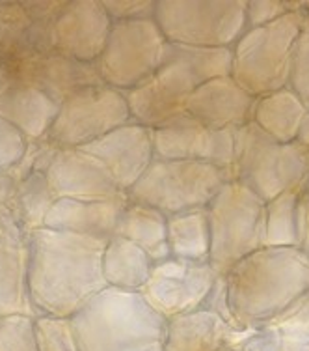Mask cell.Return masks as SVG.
<instances>
[{
  "label": "cell",
  "mask_w": 309,
  "mask_h": 351,
  "mask_svg": "<svg viewBox=\"0 0 309 351\" xmlns=\"http://www.w3.org/2000/svg\"><path fill=\"white\" fill-rule=\"evenodd\" d=\"M304 0H248L246 4V30L267 27L287 14L302 10Z\"/></svg>",
  "instance_id": "obj_33"
},
{
  "label": "cell",
  "mask_w": 309,
  "mask_h": 351,
  "mask_svg": "<svg viewBox=\"0 0 309 351\" xmlns=\"http://www.w3.org/2000/svg\"><path fill=\"white\" fill-rule=\"evenodd\" d=\"M235 351H309V338L289 335L269 325L256 329Z\"/></svg>",
  "instance_id": "obj_31"
},
{
  "label": "cell",
  "mask_w": 309,
  "mask_h": 351,
  "mask_svg": "<svg viewBox=\"0 0 309 351\" xmlns=\"http://www.w3.org/2000/svg\"><path fill=\"white\" fill-rule=\"evenodd\" d=\"M309 172V149L274 141L252 122L235 131V182L269 202L302 187Z\"/></svg>",
  "instance_id": "obj_6"
},
{
  "label": "cell",
  "mask_w": 309,
  "mask_h": 351,
  "mask_svg": "<svg viewBox=\"0 0 309 351\" xmlns=\"http://www.w3.org/2000/svg\"><path fill=\"white\" fill-rule=\"evenodd\" d=\"M235 131L209 129L185 114L153 129L154 159L207 162L235 182Z\"/></svg>",
  "instance_id": "obj_11"
},
{
  "label": "cell",
  "mask_w": 309,
  "mask_h": 351,
  "mask_svg": "<svg viewBox=\"0 0 309 351\" xmlns=\"http://www.w3.org/2000/svg\"><path fill=\"white\" fill-rule=\"evenodd\" d=\"M200 308H207V311L216 312L226 324H229L231 327H235V329H241V327L237 325L235 317L231 316V311H229L228 286H226V277H222V275H218V278L215 280V286L211 288L209 295L205 298V301H203V304Z\"/></svg>",
  "instance_id": "obj_38"
},
{
  "label": "cell",
  "mask_w": 309,
  "mask_h": 351,
  "mask_svg": "<svg viewBox=\"0 0 309 351\" xmlns=\"http://www.w3.org/2000/svg\"><path fill=\"white\" fill-rule=\"evenodd\" d=\"M56 202L45 172H32L17 183L14 219L25 234L43 228L49 211Z\"/></svg>",
  "instance_id": "obj_29"
},
{
  "label": "cell",
  "mask_w": 309,
  "mask_h": 351,
  "mask_svg": "<svg viewBox=\"0 0 309 351\" xmlns=\"http://www.w3.org/2000/svg\"><path fill=\"white\" fill-rule=\"evenodd\" d=\"M154 262L146 250L121 236H112L103 252V277L107 286L142 291L153 273Z\"/></svg>",
  "instance_id": "obj_24"
},
{
  "label": "cell",
  "mask_w": 309,
  "mask_h": 351,
  "mask_svg": "<svg viewBox=\"0 0 309 351\" xmlns=\"http://www.w3.org/2000/svg\"><path fill=\"white\" fill-rule=\"evenodd\" d=\"M66 4H68V0H41V2L40 0L38 2L30 0V2H21V6L25 8L28 17L34 23H40V25H51Z\"/></svg>",
  "instance_id": "obj_39"
},
{
  "label": "cell",
  "mask_w": 309,
  "mask_h": 351,
  "mask_svg": "<svg viewBox=\"0 0 309 351\" xmlns=\"http://www.w3.org/2000/svg\"><path fill=\"white\" fill-rule=\"evenodd\" d=\"M302 17H304V30L309 32V0L302 2Z\"/></svg>",
  "instance_id": "obj_43"
},
{
  "label": "cell",
  "mask_w": 309,
  "mask_h": 351,
  "mask_svg": "<svg viewBox=\"0 0 309 351\" xmlns=\"http://www.w3.org/2000/svg\"><path fill=\"white\" fill-rule=\"evenodd\" d=\"M200 86L187 69L175 62H162L151 77L125 90L131 120L157 129L187 114V103Z\"/></svg>",
  "instance_id": "obj_13"
},
{
  "label": "cell",
  "mask_w": 309,
  "mask_h": 351,
  "mask_svg": "<svg viewBox=\"0 0 309 351\" xmlns=\"http://www.w3.org/2000/svg\"><path fill=\"white\" fill-rule=\"evenodd\" d=\"M164 60L175 62V64L183 66L194 77V81L202 86L213 79L231 75L233 49L192 47V45L166 43Z\"/></svg>",
  "instance_id": "obj_28"
},
{
  "label": "cell",
  "mask_w": 309,
  "mask_h": 351,
  "mask_svg": "<svg viewBox=\"0 0 309 351\" xmlns=\"http://www.w3.org/2000/svg\"><path fill=\"white\" fill-rule=\"evenodd\" d=\"M304 32L302 10L267 27L244 30L233 47L231 77L256 97L289 84L293 53Z\"/></svg>",
  "instance_id": "obj_5"
},
{
  "label": "cell",
  "mask_w": 309,
  "mask_h": 351,
  "mask_svg": "<svg viewBox=\"0 0 309 351\" xmlns=\"http://www.w3.org/2000/svg\"><path fill=\"white\" fill-rule=\"evenodd\" d=\"M267 236L265 247L302 249L306 236V204L302 187H295L265 204Z\"/></svg>",
  "instance_id": "obj_25"
},
{
  "label": "cell",
  "mask_w": 309,
  "mask_h": 351,
  "mask_svg": "<svg viewBox=\"0 0 309 351\" xmlns=\"http://www.w3.org/2000/svg\"><path fill=\"white\" fill-rule=\"evenodd\" d=\"M256 101V95L228 75L196 88L187 103V114L209 129H239L254 122Z\"/></svg>",
  "instance_id": "obj_18"
},
{
  "label": "cell",
  "mask_w": 309,
  "mask_h": 351,
  "mask_svg": "<svg viewBox=\"0 0 309 351\" xmlns=\"http://www.w3.org/2000/svg\"><path fill=\"white\" fill-rule=\"evenodd\" d=\"M112 23L154 19L157 0H101Z\"/></svg>",
  "instance_id": "obj_36"
},
{
  "label": "cell",
  "mask_w": 309,
  "mask_h": 351,
  "mask_svg": "<svg viewBox=\"0 0 309 351\" xmlns=\"http://www.w3.org/2000/svg\"><path fill=\"white\" fill-rule=\"evenodd\" d=\"M17 314L38 316L28 293V234L0 215V317Z\"/></svg>",
  "instance_id": "obj_19"
},
{
  "label": "cell",
  "mask_w": 309,
  "mask_h": 351,
  "mask_svg": "<svg viewBox=\"0 0 309 351\" xmlns=\"http://www.w3.org/2000/svg\"><path fill=\"white\" fill-rule=\"evenodd\" d=\"M168 247L172 258L189 262H209L211 228L207 208L170 215Z\"/></svg>",
  "instance_id": "obj_27"
},
{
  "label": "cell",
  "mask_w": 309,
  "mask_h": 351,
  "mask_svg": "<svg viewBox=\"0 0 309 351\" xmlns=\"http://www.w3.org/2000/svg\"><path fill=\"white\" fill-rule=\"evenodd\" d=\"M166 38L154 19L112 23L107 45L95 62L105 84L131 90L161 68Z\"/></svg>",
  "instance_id": "obj_9"
},
{
  "label": "cell",
  "mask_w": 309,
  "mask_h": 351,
  "mask_svg": "<svg viewBox=\"0 0 309 351\" xmlns=\"http://www.w3.org/2000/svg\"><path fill=\"white\" fill-rule=\"evenodd\" d=\"M81 149L99 159L114 176L118 187L129 193L154 159L153 129L131 120Z\"/></svg>",
  "instance_id": "obj_16"
},
{
  "label": "cell",
  "mask_w": 309,
  "mask_h": 351,
  "mask_svg": "<svg viewBox=\"0 0 309 351\" xmlns=\"http://www.w3.org/2000/svg\"><path fill=\"white\" fill-rule=\"evenodd\" d=\"M224 351H235V350H231V348H229V350H224Z\"/></svg>",
  "instance_id": "obj_45"
},
{
  "label": "cell",
  "mask_w": 309,
  "mask_h": 351,
  "mask_svg": "<svg viewBox=\"0 0 309 351\" xmlns=\"http://www.w3.org/2000/svg\"><path fill=\"white\" fill-rule=\"evenodd\" d=\"M45 174L56 200H110L127 195L107 167L81 148L60 149Z\"/></svg>",
  "instance_id": "obj_17"
},
{
  "label": "cell",
  "mask_w": 309,
  "mask_h": 351,
  "mask_svg": "<svg viewBox=\"0 0 309 351\" xmlns=\"http://www.w3.org/2000/svg\"><path fill=\"white\" fill-rule=\"evenodd\" d=\"M10 81L32 84L60 105L77 90L105 84L95 64L73 60L58 53H36L19 60H4Z\"/></svg>",
  "instance_id": "obj_15"
},
{
  "label": "cell",
  "mask_w": 309,
  "mask_h": 351,
  "mask_svg": "<svg viewBox=\"0 0 309 351\" xmlns=\"http://www.w3.org/2000/svg\"><path fill=\"white\" fill-rule=\"evenodd\" d=\"M114 236L133 241L148 252L154 263L168 260V217L148 204L127 200L116 224Z\"/></svg>",
  "instance_id": "obj_23"
},
{
  "label": "cell",
  "mask_w": 309,
  "mask_h": 351,
  "mask_svg": "<svg viewBox=\"0 0 309 351\" xmlns=\"http://www.w3.org/2000/svg\"><path fill=\"white\" fill-rule=\"evenodd\" d=\"M265 200L239 182H228L207 206L211 228V256L216 275L265 247L267 211Z\"/></svg>",
  "instance_id": "obj_4"
},
{
  "label": "cell",
  "mask_w": 309,
  "mask_h": 351,
  "mask_svg": "<svg viewBox=\"0 0 309 351\" xmlns=\"http://www.w3.org/2000/svg\"><path fill=\"white\" fill-rule=\"evenodd\" d=\"M308 108L289 86L257 97L254 123L274 141L289 144L295 142L298 128Z\"/></svg>",
  "instance_id": "obj_26"
},
{
  "label": "cell",
  "mask_w": 309,
  "mask_h": 351,
  "mask_svg": "<svg viewBox=\"0 0 309 351\" xmlns=\"http://www.w3.org/2000/svg\"><path fill=\"white\" fill-rule=\"evenodd\" d=\"M36 340L40 351H81L69 317L36 316Z\"/></svg>",
  "instance_id": "obj_30"
},
{
  "label": "cell",
  "mask_w": 309,
  "mask_h": 351,
  "mask_svg": "<svg viewBox=\"0 0 309 351\" xmlns=\"http://www.w3.org/2000/svg\"><path fill=\"white\" fill-rule=\"evenodd\" d=\"M0 351H40L36 340V317H0Z\"/></svg>",
  "instance_id": "obj_32"
},
{
  "label": "cell",
  "mask_w": 309,
  "mask_h": 351,
  "mask_svg": "<svg viewBox=\"0 0 309 351\" xmlns=\"http://www.w3.org/2000/svg\"><path fill=\"white\" fill-rule=\"evenodd\" d=\"M228 182V176L207 162L153 159L127 198L170 217L207 208Z\"/></svg>",
  "instance_id": "obj_8"
},
{
  "label": "cell",
  "mask_w": 309,
  "mask_h": 351,
  "mask_svg": "<svg viewBox=\"0 0 309 351\" xmlns=\"http://www.w3.org/2000/svg\"><path fill=\"white\" fill-rule=\"evenodd\" d=\"M216 278L218 275L209 262H189L170 256L154 263L142 293L154 311L170 319L200 308Z\"/></svg>",
  "instance_id": "obj_12"
},
{
  "label": "cell",
  "mask_w": 309,
  "mask_h": 351,
  "mask_svg": "<svg viewBox=\"0 0 309 351\" xmlns=\"http://www.w3.org/2000/svg\"><path fill=\"white\" fill-rule=\"evenodd\" d=\"M127 122L131 112L125 94L108 84H94L60 103L47 138L60 149L84 148Z\"/></svg>",
  "instance_id": "obj_10"
},
{
  "label": "cell",
  "mask_w": 309,
  "mask_h": 351,
  "mask_svg": "<svg viewBox=\"0 0 309 351\" xmlns=\"http://www.w3.org/2000/svg\"><path fill=\"white\" fill-rule=\"evenodd\" d=\"M295 142L296 144H300L302 148L309 149V110L306 112L302 123H300V128H298V133H296Z\"/></svg>",
  "instance_id": "obj_40"
},
{
  "label": "cell",
  "mask_w": 309,
  "mask_h": 351,
  "mask_svg": "<svg viewBox=\"0 0 309 351\" xmlns=\"http://www.w3.org/2000/svg\"><path fill=\"white\" fill-rule=\"evenodd\" d=\"M112 21L101 0H68L49 25V47L73 60L95 64L107 45Z\"/></svg>",
  "instance_id": "obj_14"
},
{
  "label": "cell",
  "mask_w": 309,
  "mask_h": 351,
  "mask_svg": "<svg viewBox=\"0 0 309 351\" xmlns=\"http://www.w3.org/2000/svg\"><path fill=\"white\" fill-rule=\"evenodd\" d=\"M60 105L32 84L12 81L0 94V118L21 129L28 141L45 138Z\"/></svg>",
  "instance_id": "obj_22"
},
{
  "label": "cell",
  "mask_w": 309,
  "mask_h": 351,
  "mask_svg": "<svg viewBox=\"0 0 309 351\" xmlns=\"http://www.w3.org/2000/svg\"><path fill=\"white\" fill-rule=\"evenodd\" d=\"M127 195L116 196L110 200H73L60 198L49 211L45 228L73 232L81 236L110 239L114 236L116 224L125 204Z\"/></svg>",
  "instance_id": "obj_21"
},
{
  "label": "cell",
  "mask_w": 309,
  "mask_h": 351,
  "mask_svg": "<svg viewBox=\"0 0 309 351\" xmlns=\"http://www.w3.org/2000/svg\"><path fill=\"white\" fill-rule=\"evenodd\" d=\"M228 304L241 329L269 327L309 291V256L293 247H261L231 267Z\"/></svg>",
  "instance_id": "obj_2"
},
{
  "label": "cell",
  "mask_w": 309,
  "mask_h": 351,
  "mask_svg": "<svg viewBox=\"0 0 309 351\" xmlns=\"http://www.w3.org/2000/svg\"><path fill=\"white\" fill-rule=\"evenodd\" d=\"M28 142V136L21 129L0 118V172H6L23 159Z\"/></svg>",
  "instance_id": "obj_35"
},
{
  "label": "cell",
  "mask_w": 309,
  "mask_h": 351,
  "mask_svg": "<svg viewBox=\"0 0 309 351\" xmlns=\"http://www.w3.org/2000/svg\"><path fill=\"white\" fill-rule=\"evenodd\" d=\"M302 193H304V195H309V172H308V176H306V180H304V183H302Z\"/></svg>",
  "instance_id": "obj_44"
},
{
  "label": "cell",
  "mask_w": 309,
  "mask_h": 351,
  "mask_svg": "<svg viewBox=\"0 0 309 351\" xmlns=\"http://www.w3.org/2000/svg\"><path fill=\"white\" fill-rule=\"evenodd\" d=\"M107 241L45 226L28 234V293L38 316L71 317L107 288Z\"/></svg>",
  "instance_id": "obj_1"
},
{
  "label": "cell",
  "mask_w": 309,
  "mask_h": 351,
  "mask_svg": "<svg viewBox=\"0 0 309 351\" xmlns=\"http://www.w3.org/2000/svg\"><path fill=\"white\" fill-rule=\"evenodd\" d=\"M252 329H235L216 312L196 308L168 319L164 351L237 350L252 335Z\"/></svg>",
  "instance_id": "obj_20"
},
{
  "label": "cell",
  "mask_w": 309,
  "mask_h": 351,
  "mask_svg": "<svg viewBox=\"0 0 309 351\" xmlns=\"http://www.w3.org/2000/svg\"><path fill=\"white\" fill-rule=\"evenodd\" d=\"M304 204H306V236H304L302 250L309 256V195H304Z\"/></svg>",
  "instance_id": "obj_41"
},
{
  "label": "cell",
  "mask_w": 309,
  "mask_h": 351,
  "mask_svg": "<svg viewBox=\"0 0 309 351\" xmlns=\"http://www.w3.org/2000/svg\"><path fill=\"white\" fill-rule=\"evenodd\" d=\"M272 327L289 335L309 338V291L302 298L291 304L282 316H278L272 322Z\"/></svg>",
  "instance_id": "obj_37"
},
{
  "label": "cell",
  "mask_w": 309,
  "mask_h": 351,
  "mask_svg": "<svg viewBox=\"0 0 309 351\" xmlns=\"http://www.w3.org/2000/svg\"><path fill=\"white\" fill-rule=\"evenodd\" d=\"M10 73H8V66L6 62L0 58V94L6 90V86L10 84Z\"/></svg>",
  "instance_id": "obj_42"
},
{
  "label": "cell",
  "mask_w": 309,
  "mask_h": 351,
  "mask_svg": "<svg viewBox=\"0 0 309 351\" xmlns=\"http://www.w3.org/2000/svg\"><path fill=\"white\" fill-rule=\"evenodd\" d=\"M287 86L298 95V99L309 110V32L304 30L295 45Z\"/></svg>",
  "instance_id": "obj_34"
},
{
  "label": "cell",
  "mask_w": 309,
  "mask_h": 351,
  "mask_svg": "<svg viewBox=\"0 0 309 351\" xmlns=\"http://www.w3.org/2000/svg\"><path fill=\"white\" fill-rule=\"evenodd\" d=\"M69 319L81 351H164L168 319L142 291L107 286Z\"/></svg>",
  "instance_id": "obj_3"
},
{
  "label": "cell",
  "mask_w": 309,
  "mask_h": 351,
  "mask_svg": "<svg viewBox=\"0 0 309 351\" xmlns=\"http://www.w3.org/2000/svg\"><path fill=\"white\" fill-rule=\"evenodd\" d=\"M248 0H157L154 21L168 43L233 49L246 30Z\"/></svg>",
  "instance_id": "obj_7"
}]
</instances>
